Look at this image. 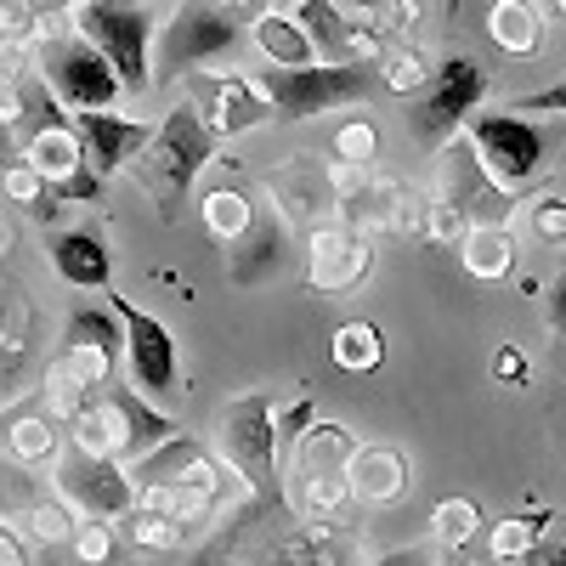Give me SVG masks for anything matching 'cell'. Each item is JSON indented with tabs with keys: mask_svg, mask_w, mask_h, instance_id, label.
I'll return each mask as SVG.
<instances>
[{
	"mask_svg": "<svg viewBox=\"0 0 566 566\" xmlns=\"http://www.w3.org/2000/svg\"><path fill=\"white\" fill-rule=\"evenodd\" d=\"M277 391L255 386L239 391L216 408L210 424V453L221 459V470L239 476V488H250V504H283V437H277Z\"/></svg>",
	"mask_w": 566,
	"mask_h": 566,
	"instance_id": "obj_1",
	"label": "cell"
},
{
	"mask_svg": "<svg viewBox=\"0 0 566 566\" xmlns=\"http://www.w3.org/2000/svg\"><path fill=\"white\" fill-rule=\"evenodd\" d=\"M216 159V130L199 119V108L193 103H170V114L165 119H154V136H148V148H142L119 176H130L142 193H148L154 205H159V216L170 221L181 205H187V193L199 187V176H205V165Z\"/></svg>",
	"mask_w": 566,
	"mask_h": 566,
	"instance_id": "obj_2",
	"label": "cell"
},
{
	"mask_svg": "<svg viewBox=\"0 0 566 566\" xmlns=\"http://www.w3.org/2000/svg\"><path fill=\"white\" fill-rule=\"evenodd\" d=\"M23 52H29L34 80L52 91L69 114H80V108H114L125 97V85L108 69V57L69 18H40V29H34V40L23 45Z\"/></svg>",
	"mask_w": 566,
	"mask_h": 566,
	"instance_id": "obj_3",
	"label": "cell"
},
{
	"mask_svg": "<svg viewBox=\"0 0 566 566\" xmlns=\"http://www.w3.org/2000/svg\"><path fill=\"white\" fill-rule=\"evenodd\" d=\"M250 52V23L239 7H216V0H181L159 23L154 40V85H176L193 69H221Z\"/></svg>",
	"mask_w": 566,
	"mask_h": 566,
	"instance_id": "obj_4",
	"label": "cell"
},
{
	"mask_svg": "<svg viewBox=\"0 0 566 566\" xmlns=\"http://www.w3.org/2000/svg\"><path fill=\"white\" fill-rule=\"evenodd\" d=\"M170 431H176V419H170L165 408H154L142 391L114 386V380L103 386L97 402L80 408V413L69 419L74 453H97V459H119V464H130L136 453L159 448Z\"/></svg>",
	"mask_w": 566,
	"mask_h": 566,
	"instance_id": "obj_5",
	"label": "cell"
},
{
	"mask_svg": "<svg viewBox=\"0 0 566 566\" xmlns=\"http://www.w3.org/2000/svg\"><path fill=\"white\" fill-rule=\"evenodd\" d=\"M255 85L266 91V103L277 119H312V114H335V108H357L380 91V74L374 63H301V69H277L261 63Z\"/></svg>",
	"mask_w": 566,
	"mask_h": 566,
	"instance_id": "obj_6",
	"label": "cell"
},
{
	"mask_svg": "<svg viewBox=\"0 0 566 566\" xmlns=\"http://www.w3.org/2000/svg\"><path fill=\"white\" fill-rule=\"evenodd\" d=\"M108 295V306H114V317H119V328H125V346H119V374H125V386L130 391H142L154 408H176V402H187V368H181V352H176V335L154 317V312H142L130 295H119V290H103Z\"/></svg>",
	"mask_w": 566,
	"mask_h": 566,
	"instance_id": "obj_7",
	"label": "cell"
},
{
	"mask_svg": "<svg viewBox=\"0 0 566 566\" xmlns=\"http://www.w3.org/2000/svg\"><path fill=\"white\" fill-rule=\"evenodd\" d=\"M69 23L108 57L125 91H148L154 85V34L159 18L148 12V0H74Z\"/></svg>",
	"mask_w": 566,
	"mask_h": 566,
	"instance_id": "obj_8",
	"label": "cell"
},
{
	"mask_svg": "<svg viewBox=\"0 0 566 566\" xmlns=\"http://www.w3.org/2000/svg\"><path fill=\"white\" fill-rule=\"evenodd\" d=\"M181 97L199 108V119L216 130V142H239L261 125H272V103L266 91L255 85V74H239V69H193L181 74Z\"/></svg>",
	"mask_w": 566,
	"mask_h": 566,
	"instance_id": "obj_9",
	"label": "cell"
},
{
	"mask_svg": "<svg viewBox=\"0 0 566 566\" xmlns=\"http://www.w3.org/2000/svg\"><path fill=\"white\" fill-rule=\"evenodd\" d=\"M464 142L476 148V159L488 165V176L504 187H522L538 165H544V136L515 114V108H499V114H476L464 119Z\"/></svg>",
	"mask_w": 566,
	"mask_h": 566,
	"instance_id": "obj_10",
	"label": "cell"
},
{
	"mask_svg": "<svg viewBox=\"0 0 566 566\" xmlns=\"http://www.w3.org/2000/svg\"><path fill=\"white\" fill-rule=\"evenodd\" d=\"M130 482H159V488H181V493H193V499H205V504H216L221 510V499H227V476H221V459L205 448V442H193L187 431H170L159 448H148V453H136L130 464Z\"/></svg>",
	"mask_w": 566,
	"mask_h": 566,
	"instance_id": "obj_11",
	"label": "cell"
},
{
	"mask_svg": "<svg viewBox=\"0 0 566 566\" xmlns=\"http://www.w3.org/2000/svg\"><path fill=\"white\" fill-rule=\"evenodd\" d=\"M482 91H488V74H482V63L476 57H448V63H437V74H431V85H424V103L413 108V136L419 142H448L470 114H476V103H482Z\"/></svg>",
	"mask_w": 566,
	"mask_h": 566,
	"instance_id": "obj_12",
	"label": "cell"
},
{
	"mask_svg": "<svg viewBox=\"0 0 566 566\" xmlns=\"http://www.w3.org/2000/svg\"><path fill=\"white\" fill-rule=\"evenodd\" d=\"M368 272H374L368 232L346 221H323L306 232V283L317 295H352L357 283H368Z\"/></svg>",
	"mask_w": 566,
	"mask_h": 566,
	"instance_id": "obj_13",
	"label": "cell"
},
{
	"mask_svg": "<svg viewBox=\"0 0 566 566\" xmlns=\"http://www.w3.org/2000/svg\"><path fill=\"white\" fill-rule=\"evenodd\" d=\"M266 187V199L272 210L290 221V227H323V221H335V181H328V159H312V154H290L277 170L261 176Z\"/></svg>",
	"mask_w": 566,
	"mask_h": 566,
	"instance_id": "obj_14",
	"label": "cell"
},
{
	"mask_svg": "<svg viewBox=\"0 0 566 566\" xmlns=\"http://www.w3.org/2000/svg\"><path fill=\"white\" fill-rule=\"evenodd\" d=\"M80 130V148H85V176L91 181H108L119 176L154 136V119H136V114H114V108H80L69 114Z\"/></svg>",
	"mask_w": 566,
	"mask_h": 566,
	"instance_id": "obj_15",
	"label": "cell"
},
{
	"mask_svg": "<svg viewBox=\"0 0 566 566\" xmlns=\"http://www.w3.org/2000/svg\"><path fill=\"white\" fill-rule=\"evenodd\" d=\"M119 346H125V328H119L114 306H80V312L69 317V328H63L57 357L80 374L85 386L103 391L114 374H119Z\"/></svg>",
	"mask_w": 566,
	"mask_h": 566,
	"instance_id": "obj_16",
	"label": "cell"
},
{
	"mask_svg": "<svg viewBox=\"0 0 566 566\" xmlns=\"http://www.w3.org/2000/svg\"><path fill=\"white\" fill-rule=\"evenodd\" d=\"M290 261H295V227L283 221L272 205L266 210L255 205V221L232 239V261H227L232 283H239V290H261V283L290 272Z\"/></svg>",
	"mask_w": 566,
	"mask_h": 566,
	"instance_id": "obj_17",
	"label": "cell"
},
{
	"mask_svg": "<svg viewBox=\"0 0 566 566\" xmlns=\"http://www.w3.org/2000/svg\"><path fill=\"white\" fill-rule=\"evenodd\" d=\"M80 515L91 522H125L130 504H136V482L119 459H97V453H74V464L63 470V488H57Z\"/></svg>",
	"mask_w": 566,
	"mask_h": 566,
	"instance_id": "obj_18",
	"label": "cell"
},
{
	"mask_svg": "<svg viewBox=\"0 0 566 566\" xmlns=\"http://www.w3.org/2000/svg\"><path fill=\"white\" fill-rule=\"evenodd\" d=\"M45 261L69 290H114V255L97 227H63L45 239Z\"/></svg>",
	"mask_w": 566,
	"mask_h": 566,
	"instance_id": "obj_19",
	"label": "cell"
},
{
	"mask_svg": "<svg viewBox=\"0 0 566 566\" xmlns=\"http://www.w3.org/2000/svg\"><path fill=\"white\" fill-rule=\"evenodd\" d=\"M340 476H346V493L357 504H397L408 493V459L386 442H352L346 464H340Z\"/></svg>",
	"mask_w": 566,
	"mask_h": 566,
	"instance_id": "obj_20",
	"label": "cell"
},
{
	"mask_svg": "<svg viewBox=\"0 0 566 566\" xmlns=\"http://www.w3.org/2000/svg\"><path fill=\"white\" fill-rule=\"evenodd\" d=\"M23 165L45 176V187H63L74 176H85V148H80V130L74 119L52 114V119H40L29 136H23Z\"/></svg>",
	"mask_w": 566,
	"mask_h": 566,
	"instance_id": "obj_21",
	"label": "cell"
},
{
	"mask_svg": "<svg viewBox=\"0 0 566 566\" xmlns=\"http://www.w3.org/2000/svg\"><path fill=\"white\" fill-rule=\"evenodd\" d=\"M283 504H290L306 527H335L340 510L352 504L340 470H283Z\"/></svg>",
	"mask_w": 566,
	"mask_h": 566,
	"instance_id": "obj_22",
	"label": "cell"
},
{
	"mask_svg": "<svg viewBox=\"0 0 566 566\" xmlns=\"http://www.w3.org/2000/svg\"><path fill=\"white\" fill-rule=\"evenodd\" d=\"M250 52H255L261 63H277V69L317 63L312 34L295 23V12H283V7H261V12L250 18Z\"/></svg>",
	"mask_w": 566,
	"mask_h": 566,
	"instance_id": "obj_23",
	"label": "cell"
},
{
	"mask_svg": "<svg viewBox=\"0 0 566 566\" xmlns=\"http://www.w3.org/2000/svg\"><path fill=\"white\" fill-rule=\"evenodd\" d=\"M459 261H464L470 277H482V283L504 277L515 266V232L504 221H470L464 239H459Z\"/></svg>",
	"mask_w": 566,
	"mask_h": 566,
	"instance_id": "obj_24",
	"label": "cell"
},
{
	"mask_svg": "<svg viewBox=\"0 0 566 566\" xmlns=\"http://www.w3.org/2000/svg\"><path fill=\"white\" fill-rule=\"evenodd\" d=\"M488 34H493L499 52H510V57H533V52H538V40H544V18H538L533 0H493Z\"/></svg>",
	"mask_w": 566,
	"mask_h": 566,
	"instance_id": "obj_25",
	"label": "cell"
},
{
	"mask_svg": "<svg viewBox=\"0 0 566 566\" xmlns=\"http://www.w3.org/2000/svg\"><path fill=\"white\" fill-rule=\"evenodd\" d=\"M374 74H380V91H391V97H419V91L431 85L437 63H431V52H419L413 40H397L374 57Z\"/></svg>",
	"mask_w": 566,
	"mask_h": 566,
	"instance_id": "obj_26",
	"label": "cell"
},
{
	"mask_svg": "<svg viewBox=\"0 0 566 566\" xmlns=\"http://www.w3.org/2000/svg\"><path fill=\"white\" fill-rule=\"evenodd\" d=\"M7 448L23 470H40V464H57L63 459V424L52 413H23L12 431H7Z\"/></svg>",
	"mask_w": 566,
	"mask_h": 566,
	"instance_id": "obj_27",
	"label": "cell"
},
{
	"mask_svg": "<svg viewBox=\"0 0 566 566\" xmlns=\"http://www.w3.org/2000/svg\"><path fill=\"white\" fill-rule=\"evenodd\" d=\"M199 216H205V227L216 232L221 244H232L239 232L255 221V199L244 193L239 181H221V187H210V193L199 199Z\"/></svg>",
	"mask_w": 566,
	"mask_h": 566,
	"instance_id": "obj_28",
	"label": "cell"
},
{
	"mask_svg": "<svg viewBox=\"0 0 566 566\" xmlns=\"http://www.w3.org/2000/svg\"><path fill=\"white\" fill-rule=\"evenodd\" d=\"M40 391H45V413H52L57 424H69L80 408H91V402L103 397L97 386H85V380H80V374H74L63 357L45 363V374H40Z\"/></svg>",
	"mask_w": 566,
	"mask_h": 566,
	"instance_id": "obj_29",
	"label": "cell"
},
{
	"mask_svg": "<svg viewBox=\"0 0 566 566\" xmlns=\"http://www.w3.org/2000/svg\"><path fill=\"white\" fill-rule=\"evenodd\" d=\"M29 91H34V69L23 45L0 40V125H18L29 114Z\"/></svg>",
	"mask_w": 566,
	"mask_h": 566,
	"instance_id": "obj_30",
	"label": "cell"
},
{
	"mask_svg": "<svg viewBox=\"0 0 566 566\" xmlns=\"http://www.w3.org/2000/svg\"><path fill=\"white\" fill-rule=\"evenodd\" d=\"M74 522H80V510H74L63 493H40V499H29V510H23V533H29L34 544H69V538H74Z\"/></svg>",
	"mask_w": 566,
	"mask_h": 566,
	"instance_id": "obj_31",
	"label": "cell"
},
{
	"mask_svg": "<svg viewBox=\"0 0 566 566\" xmlns=\"http://www.w3.org/2000/svg\"><path fill=\"white\" fill-rule=\"evenodd\" d=\"M125 538H130L136 549H181L187 538H193V527L176 522V515H165V510H142V504H130V515H125Z\"/></svg>",
	"mask_w": 566,
	"mask_h": 566,
	"instance_id": "obj_32",
	"label": "cell"
},
{
	"mask_svg": "<svg viewBox=\"0 0 566 566\" xmlns=\"http://www.w3.org/2000/svg\"><path fill=\"white\" fill-rule=\"evenodd\" d=\"M328 352H335V363L346 374H374L380 357H386V340H380V328H374V323H340Z\"/></svg>",
	"mask_w": 566,
	"mask_h": 566,
	"instance_id": "obj_33",
	"label": "cell"
},
{
	"mask_svg": "<svg viewBox=\"0 0 566 566\" xmlns=\"http://www.w3.org/2000/svg\"><path fill=\"white\" fill-rule=\"evenodd\" d=\"M328 159L335 165H363L374 170V159H380V130H374V119H340L335 130H328Z\"/></svg>",
	"mask_w": 566,
	"mask_h": 566,
	"instance_id": "obj_34",
	"label": "cell"
},
{
	"mask_svg": "<svg viewBox=\"0 0 566 566\" xmlns=\"http://www.w3.org/2000/svg\"><path fill=\"white\" fill-rule=\"evenodd\" d=\"M476 522H482V515H476V504H470V499H442L431 510V533H437L442 549H464L470 538H476Z\"/></svg>",
	"mask_w": 566,
	"mask_h": 566,
	"instance_id": "obj_35",
	"label": "cell"
},
{
	"mask_svg": "<svg viewBox=\"0 0 566 566\" xmlns=\"http://www.w3.org/2000/svg\"><path fill=\"white\" fill-rule=\"evenodd\" d=\"M69 549H74L80 566H108V555H114V527H108V522H91V515H80Z\"/></svg>",
	"mask_w": 566,
	"mask_h": 566,
	"instance_id": "obj_36",
	"label": "cell"
},
{
	"mask_svg": "<svg viewBox=\"0 0 566 566\" xmlns=\"http://www.w3.org/2000/svg\"><path fill=\"white\" fill-rule=\"evenodd\" d=\"M464 227H470V216L459 210V205H448V199H424V216H419V232L424 239H437V244H459L464 239Z\"/></svg>",
	"mask_w": 566,
	"mask_h": 566,
	"instance_id": "obj_37",
	"label": "cell"
},
{
	"mask_svg": "<svg viewBox=\"0 0 566 566\" xmlns=\"http://www.w3.org/2000/svg\"><path fill=\"white\" fill-rule=\"evenodd\" d=\"M533 544H538V522H527V515H510V522H499L493 538H488L493 560H522Z\"/></svg>",
	"mask_w": 566,
	"mask_h": 566,
	"instance_id": "obj_38",
	"label": "cell"
},
{
	"mask_svg": "<svg viewBox=\"0 0 566 566\" xmlns=\"http://www.w3.org/2000/svg\"><path fill=\"white\" fill-rule=\"evenodd\" d=\"M40 18L45 12L34 7V0H0V40H7V45H29Z\"/></svg>",
	"mask_w": 566,
	"mask_h": 566,
	"instance_id": "obj_39",
	"label": "cell"
},
{
	"mask_svg": "<svg viewBox=\"0 0 566 566\" xmlns=\"http://www.w3.org/2000/svg\"><path fill=\"white\" fill-rule=\"evenodd\" d=\"M0 199H7V205H45V176L18 159L7 176H0Z\"/></svg>",
	"mask_w": 566,
	"mask_h": 566,
	"instance_id": "obj_40",
	"label": "cell"
},
{
	"mask_svg": "<svg viewBox=\"0 0 566 566\" xmlns=\"http://www.w3.org/2000/svg\"><path fill=\"white\" fill-rule=\"evenodd\" d=\"M23 346H29V312H23V301H12V295H0V357H23Z\"/></svg>",
	"mask_w": 566,
	"mask_h": 566,
	"instance_id": "obj_41",
	"label": "cell"
},
{
	"mask_svg": "<svg viewBox=\"0 0 566 566\" xmlns=\"http://www.w3.org/2000/svg\"><path fill=\"white\" fill-rule=\"evenodd\" d=\"M527 227H533V239H544V244H566V199L527 205Z\"/></svg>",
	"mask_w": 566,
	"mask_h": 566,
	"instance_id": "obj_42",
	"label": "cell"
},
{
	"mask_svg": "<svg viewBox=\"0 0 566 566\" xmlns=\"http://www.w3.org/2000/svg\"><path fill=\"white\" fill-rule=\"evenodd\" d=\"M493 374H499V380H527V357L522 352H499L493 357Z\"/></svg>",
	"mask_w": 566,
	"mask_h": 566,
	"instance_id": "obj_43",
	"label": "cell"
},
{
	"mask_svg": "<svg viewBox=\"0 0 566 566\" xmlns=\"http://www.w3.org/2000/svg\"><path fill=\"white\" fill-rule=\"evenodd\" d=\"M0 566H29V555H23V544H18L12 527H0Z\"/></svg>",
	"mask_w": 566,
	"mask_h": 566,
	"instance_id": "obj_44",
	"label": "cell"
},
{
	"mask_svg": "<svg viewBox=\"0 0 566 566\" xmlns=\"http://www.w3.org/2000/svg\"><path fill=\"white\" fill-rule=\"evenodd\" d=\"M18 159H23V154L12 148V125H0V176H7V170H12Z\"/></svg>",
	"mask_w": 566,
	"mask_h": 566,
	"instance_id": "obj_45",
	"label": "cell"
},
{
	"mask_svg": "<svg viewBox=\"0 0 566 566\" xmlns=\"http://www.w3.org/2000/svg\"><path fill=\"white\" fill-rule=\"evenodd\" d=\"M34 7H40L45 18H69V12H74V0H34Z\"/></svg>",
	"mask_w": 566,
	"mask_h": 566,
	"instance_id": "obj_46",
	"label": "cell"
},
{
	"mask_svg": "<svg viewBox=\"0 0 566 566\" xmlns=\"http://www.w3.org/2000/svg\"><path fill=\"white\" fill-rule=\"evenodd\" d=\"M12 250V221H7V199H0V255Z\"/></svg>",
	"mask_w": 566,
	"mask_h": 566,
	"instance_id": "obj_47",
	"label": "cell"
},
{
	"mask_svg": "<svg viewBox=\"0 0 566 566\" xmlns=\"http://www.w3.org/2000/svg\"><path fill=\"white\" fill-rule=\"evenodd\" d=\"M380 566H431V560H424V555H386Z\"/></svg>",
	"mask_w": 566,
	"mask_h": 566,
	"instance_id": "obj_48",
	"label": "cell"
},
{
	"mask_svg": "<svg viewBox=\"0 0 566 566\" xmlns=\"http://www.w3.org/2000/svg\"><path fill=\"white\" fill-rule=\"evenodd\" d=\"M261 7H283V12H290V7H301V0H261Z\"/></svg>",
	"mask_w": 566,
	"mask_h": 566,
	"instance_id": "obj_49",
	"label": "cell"
},
{
	"mask_svg": "<svg viewBox=\"0 0 566 566\" xmlns=\"http://www.w3.org/2000/svg\"><path fill=\"white\" fill-rule=\"evenodd\" d=\"M549 12H555V18H566V0H549Z\"/></svg>",
	"mask_w": 566,
	"mask_h": 566,
	"instance_id": "obj_50",
	"label": "cell"
},
{
	"mask_svg": "<svg viewBox=\"0 0 566 566\" xmlns=\"http://www.w3.org/2000/svg\"><path fill=\"white\" fill-rule=\"evenodd\" d=\"M216 7H244V0H216Z\"/></svg>",
	"mask_w": 566,
	"mask_h": 566,
	"instance_id": "obj_51",
	"label": "cell"
}]
</instances>
